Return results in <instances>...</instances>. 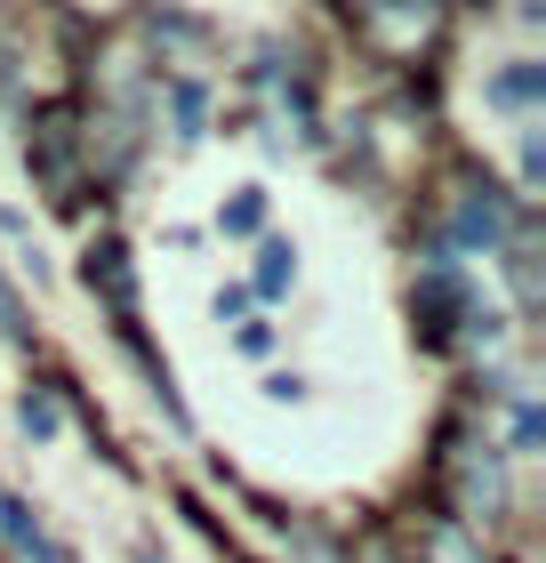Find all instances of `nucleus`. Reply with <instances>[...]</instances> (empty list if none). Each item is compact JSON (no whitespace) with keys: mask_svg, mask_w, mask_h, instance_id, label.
Returning <instances> with one entry per match:
<instances>
[{"mask_svg":"<svg viewBox=\"0 0 546 563\" xmlns=\"http://www.w3.org/2000/svg\"><path fill=\"white\" fill-rule=\"evenodd\" d=\"M290 274H298V266H290V242H274V250H266V266H257V282H266V290H281Z\"/></svg>","mask_w":546,"mask_h":563,"instance_id":"obj_1","label":"nucleus"},{"mask_svg":"<svg viewBox=\"0 0 546 563\" xmlns=\"http://www.w3.org/2000/svg\"><path fill=\"white\" fill-rule=\"evenodd\" d=\"M538 89V73H506V81H490V97H506V106H514V97H531Z\"/></svg>","mask_w":546,"mask_h":563,"instance_id":"obj_2","label":"nucleus"},{"mask_svg":"<svg viewBox=\"0 0 546 563\" xmlns=\"http://www.w3.org/2000/svg\"><path fill=\"white\" fill-rule=\"evenodd\" d=\"M137 563H153V555H137Z\"/></svg>","mask_w":546,"mask_h":563,"instance_id":"obj_3","label":"nucleus"}]
</instances>
